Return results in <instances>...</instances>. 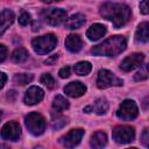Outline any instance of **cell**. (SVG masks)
<instances>
[{"label":"cell","mask_w":149,"mask_h":149,"mask_svg":"<svg viewBox=\"0 0 149 149\" xmlns=\"http://www.w3.org/2000/svg\"><path fill=\"white\" fill-rule=\"evenodd\" d=\"M123 84V80L119 77H116L113 72H111L109 70L106 69H101L98 72V77H97V86L101 90L104 88H108L112 86H121Z\"/></svg>","instance_id":"cell-5"},{"label":"cell","mask_w":149,"mask_h":149,"mask_svg":"<svg viewBox=\"0 0 149 149\" xmlns=\"http://www.w3.org/2000/svg\"><path fill=\"white\" fill-rule=\"evenodd\" d=\"M86 92V86L80 81H71L64 87V93L71 98H79Z\"/></svg>","instance_id":"cell-13"},{"label":"cell","mask_w":149,"mask_h":149,"mask_svg":"<svg viewBox=\"0 0 149 149\" xmlns=\"http://www.w3.org/2000/svg\"><path fill=\"white\" fill-rule=\"evenodd\" d=\"M148 22H142L139 24L137 29H136V33H135V40L136 42H140V43H147L148 40H149V35H148Z\"/></svg>","instance_id":"cell-20"},{"label":"cell","mask_w":149,"mask_h":149,"mask_svg":"<svg viewBox=\"0 0 149 149\" xmlns=\"http://www.w3.org/2000/svg\"><path fill=\"white\" fill-rule=\"evenodd\" d=\"M148 65L147 64H142L141 66H140V70L135 73V76H134V79L136 80V81H139V80H144V79H147L148 78Z\"/></svg>","instance_id":"cell-26"},{"label":"cell","mask_w":149,"mask_h":149,"mask_svg":"<svg viewBox=\"0 0 149 149\" xmlns=\"http://www.w3.org/2000/svg\"><path fill=\"white\" fill-rule=\"evenodd\" d=\"M1 118H2V112L0 111V120H1Z\"/></svg>","instance_id":"cell-36"},{"label":"cell","mask_w":149,"mask_h":149,"mask_svg":"<svg viewBox=\"0 0 149 149\" xmlns=\"http://www.w3.org/2000/svg\"><path fill=\"white\" fill-rule=\"evenodd\" d=\"M57 58H58V55H57V54H56V55H52V56H51L50 58H48L44 63H45V64H54V62H56Z\"/></svg>","instance_id":"cell-34"},{"label":"cell","mask_w":149,"mask_h":149,"mask_svg":"<svg viewBox=\"0 0 149 149\" xmlns=\"http://www.w3.org/2000/svg\"><path fill=\"white\" fill-rule=\"evenodd\" d=\"M100 15L111 21L115 28H121L130 21L132 10L125 3L106 2L100 7Z\"/></svg>","instance_id":"cell-1"},{"label":"cell","mask_w":149,"mask_h":149,"mask_svg":"<svg viewBox=\"0 0 149 149\" xmlns=\"http://www.w3.org/2000/svg\"><path fill=\"white\" fill-rule=\"evenodd\" d=\"M127 47V40L126 37L121 35L112 36L107 40H105L102 43L94 45L91 49V54L93 56H106V57H113L122 51H125Z\"/></svg>","instance_id":"cell-2"},{"label":"cell","mask_w":149,"mask_h":149,"mask_svg":"<svg viewBox=\"0 0 149 149\" xmlns=\"http://www.w3.org/2000/svg\"><path fill=\"white\" fill-rule=\"evenodd\" d=\"M57 45V37L54 34H47L43 36L35 37L31 41V47L36 54L45 55L55 49Z\"/></svg>","instance_id":"cell-3"},{"label":"cell","mask_w":149,"mask_h":149,"mask_svg":"<svg viewBox=\"0 0 149 149\" xmlns=\"http://www.w3.org/2000/svg\"><path fill=\"white\" fill-rule=\"evenodd\" d=\"M6 81H7V76L3 72L0 71V90L3 87V85L6 84Z\"/></svg>","instance_id":"cell-33"},{"label":"cell","mask_w":149,"mask_h":149,"mask_svg":"<svg viewBox=\"0 0 149 149\" xmlns=\"http://www.w3.org/2000/svg\"><path fill=\"white\" fill-rule=\"evenodd\" d=\"M7 57V48L3 44H0V63H2Z\"/></svg>","instance_id":"cell-31"},{"label":"cell","mask_w":149,"mask_h":149,"mask_svg":"<svg viewBox=\"0 0 149 149\" xmlns=\"http://www.w3.org/2000/svg\"><path fill=\"white\" fill-rule=\"evenodd\" d=\"M106 31H107V29H106V27L104 24H101V23H94V24H92L87 29L86 36H87V38L90 41H98V40H100L106 34Z\"/></svg>","instance_id":"cell-17"},{"label":"cell","mask_w":149,"mask_h":149,"mask_svg":"<svg viewBox=\"0 0 149 149\" xmlns=\"http://www.w3.org/2000/svg\"><path fill=\"white\" fill-rule=\"evenodd\" d=\"M28 56L29 54L24 48H17L12 54V61L14 63H23L28 59Z\"/></svg>","instance_id":"cell-23"},{"label":"cell","mask_w":149,"mask_h":149,"mask_svg":"<svg viewBox=\"0 0 149 149\" xmlns=\"http://www.w3.org/2000/svg\"><path fill=\"white\" fill-rule=\"evenodd\" d=\"M24 123L28 132L34 136H40L45 130V120L37 112H31L28 115H26Z\"/></svg>","instance_id":"cell-4"},{"label":"cell","mask_w":149,"mask_h":149,"mask_svg":"<svg viewBox=\"0 0 149 149\" xmlns=\"http://www.w3.org/2000/svg\"><path fill=\"white\" fill-rule=\"evenodd\" d=\"M41 17L50 26H59L66 20V12L62 8H47L41 12Z\"/></svg>","instance_id":"cell-7"},{"label":"cell","mask_w":149,"mask_h":149,"mask_svg":"<svg viewBox=\"0 0 149 149\" xmlns=\"http://www.w3.org/2000/svg\"><path fill=\"white\" fill-rule=\"evenodd\" d=\"M58 74H59L61 78H68V77H70V68H69V66L62 68V69L59 70Z\"/></svg>","instance_id":"cell-30"},{"label":"cell","mask_w":149,"mask_h":149,"mask_svg":"<svg viewBox=\"0 0 149 149\" xmlns=\"http://www.w3.org/2000/svg\"><path fill=\"white\" fill-rule=\"evenodd\" d=\"M65 125H66V119L63 116H58L56 119H52V122H51V127L54 129H59V128L64 127Z\"/></svg>","instance_id":"cell-27"},{"label":"cell","mask_w":149,"mask_h":149,"mask_svg":"<svg viewBox=\"0 0 149 149\" xmlns=\"http://www.w3.org/2000/svg\"><path fill=\"white\" fill-rule=\"evenodd\" d=\"M112 136L116 143L127 144V143H130L132 141H134L135 130L132 126H127V125L116 126V127H114V129L112 132Z\"/></svg>","instance_id":"cell-8"},{"label":"cell","mask_w":149,"mask_h":149,"mask_svg":"<svg viewBox=\"0 0 149 149\" xmlns=\"http://www.w3.org/2000/svg\"><path fill=\"white\" fill-rule=\"evenodd\" d=\"M142 143L144 147H148V140H149V135H148V128H146L142 133Z\"/></svg>","instance_id":"cell-32"},{"label":"cell","mask_w":149,"mask_h":149,"mask_svg":"<svg viewBox=\"0 0 149 149\" xmlns=\"http://www.w3.org/2000/svg\"><path fill=\"white\" fill-rule=\"evenodd\" d=\"M70 106L69 101L63 97V95H56L54 98V101H52V108L56 113H61L65 109H68Z\"/></svg>","instance_id":"cell-21"},{"label":"cell","mask_w":149,"mask_h":149,"mask_svg":"<svg viewBox=\"0 0 149 149\" xmlns=\"http://www.w3.org/2000/svg\"><path fill=\"white\" fill-rule=\"evenodd\" d=\"M108 107H109V105H108L107 99H105V98H98L92 105L85 107L84 108V112L85 113L93 112V113H95L98 115H104L108 111Z\"/></svg>","instance_id":"cell-14"},{"label":"cell","mask_w":149,"mask_h":149,"mask_svg":"<svg viewBox=\"0 0 149 149\" xmlns=\"http://www.w3.org/2000/svg\"><path fill=\"white\" fill-rule=\"evenodd\" d=\"M92 70V64L87 61H83V62H78L74 66H73V71L74 73H77L78 76H87Z\"/></svg>","instance_id":"cell-22"},{"label":"cell","mask_w":149,"mask_h":149,"mask_svg":"<svg viewBox=\"0 0 149 149\" xmlns=\"http://www.w3.org/2000/svg\"><path fill=\"white\" fill-rule=\"evenodd\" d=\"M0 136L6 141H17L21 136V126L16 121H9L2 126Z\"/></svg>","instance_id":"cell-9"},{"label":"cell","mask_w":149,"mask_h":149,"mask_svg":"<svg viewBox=\"0 0 149 149\" xmlns=\"http://www.w3.org/2000/svg\"><path fill=\"white\" fill-rule=\"evenodd\" d=\"M43 97H44V92L40 86H30L26 91L23 101H24L26 105L33 106V105H36L40 101H42Z\"/></svg>","instance_id":"cell-12"},{"label":"cell","mask_w":149,"mask_h":149,"mask_svg":"<svg viewBox=\"0 0 149 149\" xmlns=\"http://www.w3.org/2000/svg\"><path fill=\"white\" fill-rule=\"evenodd\" d=\"M30 22V14L27 13V12H23L20 16H19V23L21 26H28V23Z\"/></svg>","instance_id":"cell-28"},{"label":"cell","mask_w":149,"mask_h":149,"mask_svg":"<svg viewBox=\"0 0 149 149\" xmlns=\"http://www.w3.org/2000/svg\"><path fill=\"white\" fill-rule=\"evenodd\" d=\"M85 23V16L80 13L71 15L69 19L65 20V28L66 29H78Z\"/></svg>","instance_id":"cell-18"},{"label":"cell","mask_w":149,"mask_h":149,"mask_svg":"<svg viewBox=\"0 0 149 149\" xmlns=\"http://www.w3.org/2000/svg\"><path fill=\"white\" fill-rule=\"evenodd\" d=\"M84 129L81 128H77V129H71L66 135H64L61 140L64 147L66 148H73L76 146H78L84 136Z\"/></svg>","instance_id":"cell-11"},{"label":"cell","mask_w":149,"mask_h":149,"mask_svg":"<svg viewBox=\"0 0 149 149\" xmlns=\"http://www.w3.org/2000/svg\"><path fill=\"white\" fill-rule=\"evenodd\" d=\"M33 79H34V76L31 73H17V74L14 76L13 81H14V84L22 86V85L29 84Z\"/></svg>","instance_id":"cell-24"},{"label":"cell","mask_w":149,"mask_h":149,"mask_svg":"<svg viewBox=\"0 0 149 149\" xmlns=\"http://www.w3.org/2000/svg\"><path fill=\"white\" fill-rule=\"evenodd\" d=\"M43 2L45 3H52V2H57V1H61V0H42Z\"/></svg>","instance_id":"cell-35"},{"label":"cell","mask_w":149,"mask_h":149,"mask_svg":"<svg viewBox=\"0 0 149 149\" xmlns=\"http://www.w3.org/2000/svg\"><path fill=\"white\" fill-rule=\"evenodd\" d=\"M144 62V54L142 52H134L127 56L120 64V69L125 72H129L136 68H140Z\"/></svg>","instance_id":"cell-10"},{"label":"cell","mask_w":149,"mask_h":149,"mask_svg":"<svg viewBox=\"0 0 149 149\" xmlns=\"http://www.w3.org/2000/svg\"><path fill=\"white\" fill-rule=\"evenodd\" d=\"M148 9H149V8H148V0H142V1L140 2V10H141V13L144 14V15H147V14L149 13Z\"/></svg>","instance_id":"cell-29"},{"label":"cell","mask_w":149,"mask_h":149,"mask_svg":"<svg viewBox=\"0 0 149 149\" xmlns=\"http://www.w3.org/2000/svg\"><path fill=\"white\" fill-rule=\"evenodd\" d=\"M90 144H91L92 148H95V149H99V148L105 147L107 144V135H106V133H104L101 130L95 132L91 136Z\"/></svg>","instance_id":"cell-19"},{"label":"cell","mask_w":149,"mask_h":149,"mask_svg":"<svg viewBox=\"0 0 149 149\" xmlns=\"http://www.w3.org/2000/svg\"><path fill=\"white\" fill-rule=\"evenodd\" d=\"M139 115V108L134 100L126 99L121 102L116 111V116L123 121H132Z\"/></svg>","instance_id":"cell-6"},{"label":"cell","mask_w":149,"mask_h":149,"mask_svg":"<svg viewBox=\"0 0 149 149\" xmlns=\"http://www.w3.org/2000/svg\"><path fill=\"white\" fill-rule=\"evenodd\" d=\"M15 15L10 9L0 10V36L9 28V26L14 22Z\"/></svg>","instance_id":"cell-15"},{"label":"cell","mask_w":149,"mask_h":149,"mask_svg":"<svg viewBox=\"0 0 149 149\" xmlns=\"http://www.w3.org/2000/svg\"><path fill=\"white\" fill-rule=\"evenodd\" d=\"M40 80H41V83H42L44 86H47V87L50 88V90H52V88L56 87V81H55L54 77H52L50 73H43V74L41 76Z\"/></svg>","instance_id":"cell-25"},{"label":"cell","mask_w":149,"mask_h":149,"mask_svg":"<svg viewBox=\"0 0 149 149\" xmlns=\"http://www.w3.org/2000/svg\"><path fill=\"white\" fill-rule=\"evenodd\" d=\"M65 47H66V49L70 52L76 54V52H79L81 50V48H83V41L79 37V35H77V34H70L65 38Z\"/></svg>","instance_id":"cell-16"}]
</instances>
